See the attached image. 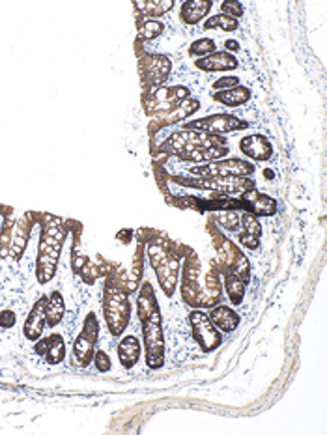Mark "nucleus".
Instances as JSON below:
<instances>
[{
	"instance_id": "nucleus-21",
	"label": "nucleus",
	"mask_w": 327,
	"mask_h": 435,
	"mask_svg": "<svg viewBox=\"0 0 327 435\" xmlns=\"http://www.w3.org/2000/svg\"><path fill=\"white\" fill-rule=\"evenodd\" d=\"M45 316H47V325L54 327L58 325L62 316H64V299L58 292L51 293V297L47 299V309H45Z\"/></svg>"
},
{
	"instance_id": "nucleus-33",
	"label": "nucleus",
	"mask_w": 327,
	"mask_h": 435,
	"mask_svg": "<svg viewBox=\"0 0 327 435\" xmlns=\"http://www.w3.org/2000/svg\"><path fill=\"white\" fill-rule=\"evenodd\" d=\"M236 86H239L238 77H223L214 84L215 90H230V88H236Z\"/></svg>"
},
{
	"instance_id": "nucleus-31",
	"label": "nucleus",
	"mask_w": 327,
	"mask_h": 435,
	"mask_svg": "<svg viewBox=\"0 0 327 435\" xmlns=\"http://www.w3.org/2000/svg\"><path fill=\"white\" fill-rule=\"evenodd\" d=\"M94 363H95V368L99 370V372H107V370H111V357H109L107 353L103 352V350L94 353Z\"/></svg>"
},
{
	"instance_id": "nucleus-10",
	"label": "nucleus",
	"mask_w": 327,
	"mask_h": 435,
	"mask_svg": "<svg viewBox=\"0 0 327 435\" xmlns=\"http://www.w3.org/2000/svg\"><path fill=\"white\" fill-rule=\"evenodd\" d=\"M170 69H173L170 58L163 54H150L143 60V75L154 88H159L167 81Z\"/></svg>"
},
{
	"instance_id": "nucleus-22",
	"label": "nucleus",
	"mask_w": 327,
	"mask_h": 435,
	"mask_svg": "<svg viewBox=\"0 0 327 435\" xmlns=\"http://www.w3.org/2000/svg\"><path fill=\"white\" fill-rule=\"evenodd\" d=\"M135 6L148 17H159L163 13L170 12L174 8V0H150V2H135Z\"/></svg>"
},
{
	"instance_id": "nucleus-20",
	"label": "nucleus",
	"mask_w": 327,
	"mask_h": 435,
	"mask_svg": "<svg viewBox=\"0 0 327 435\" xmlns=\"http://www.w3.org/2000/svg\"><path fill=\"white\" fill-rule=\"evenodd\" d=\"M198 107H200V101L198 99H193V97H187V99H184V101H180L178 105H176V108H174L173 113H168L167 116H165V124H176V122H180V120H184L187 118L189 114H195L196 110H198Z\"/></svg>"
},
{
	"instance_id": "nucleus-18",
	"label": "nucleus",
	"mask_w": 327,
	"mask_h": 435,
	"mask_svg": "<svg viewBox=\"0 0 327 435\" xmlns=\"http://www.w3.org/2000/svg\"><path fill=\"white\" fill-rule=\"evenodd\" d=\"M30 230H32V219L24 217L19 222H15V230H13V238H12V247L10 251L15 258H19L23 254V251L26 249V243H29L30 238Z\"/></svg>"
},
{
	"instance_id": "nucleus-5",
	"label": "nucleus",
	"mask_w": 327,
	"mask_h": 435,
	"mask_svg": "<svg viewBox=\"0 0 327 435\" xmlns=\"http://www.w3.org/2000/svg\"><path fill=\"white\" fill-rule=\"evenodd\" d=\"M97 334H99V323L95 320L94 314L86 316L83 331L79 333V336L73 342V353H72V363L73 366L83 368L92 361L94 357V347L97 342Z\"/></svg>"
},
{
	"instance_id": "nucleus-7",
	"label": "nucleus",
	"mask_w": 327,
	"mask_h": 435,
	"mask_svg": "<svg viewBox=\"0 0 327 435\" xmlns=\"http://www.w3.org/2000/svg\"><path fill=\"white\" fill-rule=\"evenodd\" d=\"M191 329H193V336L198 342V346L202 347L204 352H214L223 344V336H221L219 329L215 327L214 322L202 310H193L189 314Z\"/></svg>"
},
{
	"instance_id": "nucleus-34",
	"label": "nucleus",
	"mask_w": 327,
	"mask_h": 435,
	"mask_svg": "<svg viewBox=\"0 0 327 435\" xmlns=\"http://www.w3.org/2000/svg\"><path fill=\"white\" fill-rule=\"evenodd\" d=\"M225 49H226V53H228V51H238L239 43L234 42V40H228V42L225 43Z\"/></svg>"
},
{
	"instance_id": "nucleus-28",
	"label": "nucleus",
	"mask_w": 327,
	"mask_h": 435,
	"mask_svg": "<svg viewBox=\"0 0 327 435\" xmlns=\"http://www.w3.org/2000/svg\"><path fill=\"white\" fill-rule=\"evenodd\" d=\"M217 222L226 230H238L241 224V213L239 211H221L217 213Z\"/></svg>"
},
{
	"instance_id": "nucleus-24",
	"label": "nucleus",
	"mask_w": 327,
	"mask_h": 435,
	"mask_svg": "<svg viewBox=\"0 0 327 435\" xmlns=\"http://www.w3.org/2000/svg\"><path fill=\"white\" fill-rule=\"evenodd\" d=\"M204 28L209 30V28H215V30H223V32H234V30L238 28V21L232 17H226V15H214V17L206 19V23H204Z\"/></svg>"
},
{
	"instance_id": "nucleus-4",
	"label": "nucleus",
	"mask_w": 327,
	"mask_h": 435,
	"mask_svg": "<svg viewBox=\"0 0 327 435\" xmlns=\"http://www.w3.org/2000/svg\"><path fill=\"white\" fill-rule=\"evenodd\" d=\"M150 254V263L152 268L155 269L157 273V279H159V284L163 288V292L167 293L168 297L173 295L176 286H178V273H180V258L176 254H170L167 252L165 247H150L148 249Z\"/></svg>"
},
{
	"instance_id": "nucleus-8",
	"label": "nucleus",
	"mask_w": 327,
	"mask_h": 435,
	"mask_svg": "<svg viewBox=\"0 0 327 435\" xmlns=\"http://www.w3.org/2000/svg\"><path fill=\"white\" fill-rule=\"evenodd\" d=\"M247 127H249V124L245 120H239L236 116H230V114H214V116H208V118L191 122V124L185 126V129L202 131L217 137V135H225V133L241 131V129H247Z\"/></svg>"
},
{
	"instance_id": "nucleus-13",
	"label": "nucleus",
	"mask_w": 327,
	"mask_h": 435,
	"mask_svg": "<svg viewBox=\"0 0 327 435\" xmlns=\"http://www.w3.org/2000/svg\"><path fill=\"white\" fill-rule=\"evenodd\" d=\"M195 66L202 72H230V69H236L238 67V58L234 54L226 53V51H221V53H214L209 56H204V58L196 60Z\"/></svg>"
},
{
	"instance_id": "nucleus-12",
	"label": "nucleus",
	"mask_w": 327,
	"mask_h": 435,
	"mask_svg": "<svg viewBox=\"0 0 327 435\" xmlns=\"http://www.w3.org/2000/svg\"><path fill=\"white\" fill-rule=\"evenodd\" d=\"M239 149H241V154L247 155L249 159H255V161H268L273 154V146L269 144L268 138L262 137V135H249V137L241 138Z\"/></svg>"
},
{
	"instance_id": "nucleus-17",
	"label": "nucleus",
	"mask_w": 327,
	"mask_h": 435,
	"mask_svg": "<svg viewBox=\"0 0 327 435\" xmlns=\"http://www.w3.org/2000/svg\"><path fill=\"white\" fill-rule=\"evenodd\" d=\"M209 10H212V2L208 0H187L182 4L180 17L185 24H196L200 19L208 15Z\"/></svg>"
},
{
	"instance_id": "nucleus-32",
	"label": "nucleus",
	"mask_w": 327,
	"mask_h": 435,
	"mask_svg": "<svg viewBox=\"0 0 327 435\" xmlns=\"http://www.w3.org/2000/svg\"><path fill=\"white\" fill-rule=\"evenodd\" d=\"M15 322H17V316H15L13 310H4V312H0V327L2 329L13 327Z\"/></svg>"
},
{
	"instance_id": "nucleus-26",
	"label": "nucleus",
	"mask_w": 327,
	"mask_h": 435,
	"mask_svg": "<svg viewBox=\"0 0 327 435\" xmlns=\"http://www.w3.org/2000/svg\"><path fill=\"white\" fill-rule=\"evenodd\" d=\"M165 30V26H163V23H159V21H155V19H148V21H144L143 24H141V28H138V38L141 40H155L157 36H161V32Z\"/></svg>"
},
{
	"instance_id": "nucleus-25",
	"label": "nucleus",
	"mask_w": 327,
	"mask_h": 435,
	"mask_svg": "<svg viewBox=\"0 0 327 435\" xmlns=\"http://www.w3.org/2000/svg\"><path fill=\"white\" fill-rule=\"evenodd\" d=\"M250 209L255 211V215H273L277 204L273 198L266 197V195H256V198L250 204Z\"/></svg>"
},
{
	"instance_id": "nucleus-14",
	"label": "nucleus",
	"mask_w": 327,
	"mask_h": 435,
	"mask_svg": "<svg viewBox=\"0 0 327 435\" xmlns=\"http://www.w3.org/2000/svg\"><path fill=\"white\" fill-rule=\"evenodd\" d=\"M209 320L214 322L215 327L225 331V333H232V331L239 327V316L226 304H217L215 309H212Z\"/></svg>"
},
{
	"instance_id": "nucleus-35",
	"label": "nucleus",
	"mask_w": 327,
	"mask_h": 435,
	"mask_svg": "<svg viewBox=\"0 0 327 435\" xmlns=\"http://www.w3.org/2000/svg\"><path fill=\"white\" fill-rule=\"evenodd\" d=\"M264 176H266V179H273L275 178L273 170H266V172H264Z\"/></svg>"
},
{
	"instance_id": "nucleus-11",
	"label": "nucleus",
	"mask_w": 327,
	"mask_h": 435,
	"mask_svg": "<svg viewBox=\"0 0 327 435\" xmlns=\"http://www.w3.org/2000/svg\"><path fill=\"white\" fill-rule=\"evenodd\" d=\"M45 309H47V299L42 297L38 299L36 304L30 310L26 323H24V336L29 340H40L42 338L43 331H45V323H47V316H45Z\"/></svg>"
},
{
	"instance_id": "nucleus-1",
	"label": "nucleus",
	"mask_w": 327,
	"mask_h": 435,
	"mask_svg": "<svg viewBox=\"0 0 327 435\" xmlns=\"http://www.w3.org/2000/svg\"><path fill=\"white\" fill-rule=\"evenodd\" d=\"M65 230L62 228L58 219L54 217H45L43 221L42 241H40V251H38V281L40 284H45L53 279L58 263L62 243H64Z\"/></svg>"
},
{
	"instance_id": "nucleus-6",
	"label": "nucleus",
	"mask_w": 327,
	"mask_h": 435,
	"mask_svg": "<svg viewBox=\"0 0 327 435\" xmlns=\"http://www.w3.org/2000/svg\"><path fill=\"white\" fill-rule=\"evenodd\" d=\"M193 176L200 178H226V176H236V178H247L255 174V165L244 159H226V161H217L204 165V167L191 168Z\"/></svg>"
},
{
	"instance_id": "nucleus-9",
	"label": "nucleus",
	"mask_w": 327,
	"mask_h": 435,
	"mask_svg": "<svg viewBox=\"0 0 327 435\" xmlns=\"http://www.w3.org/2000/svg\"><path fill=\"white\" fill-rule=\"evenodd\" d=\"M189 187H198L202 191H215L223 195H244V192L255 191V183L247 178H236V176H226V178H200L195 181H182Z\"/></svg>"
},
{
	"instance_id": "nucleus-29",
	"label": "nucleus",
	"mask_w": 327,
	"mask_h": 435,
	"mask_svg": "<svg viewBox=\"0 0 327 435\" xmlns=\"http://www.w3.org/2000/svg\"><path fill=\"white\" fill-rule=\"evenodd\" d=\"M241 227L245 230V236H253V238H260L262 236V227L260 222L256 221L255 215L241 213Z\"/></svg>"
},
{
	"instance_id": "nucleus-3",
	"label": "nucleus",
	"mask_w": 327,
	"mask_h": 435,
	"mask_svg": "<svg viewBox=\"0 0 327 435\" xmlns=\"http://www.w3.org/2000/svg\"><path fill=\"white\" fill-rule=\"evenodd\" d=\"M103 314L105 322L113 336H120L124 333L131 318V304L127 299V293L122 292L120 288H109L103 303Z\"/></svg>"
},
{
	"instance_id": "nucleus-30",
	"label": "nucleus",
	"mask_w": 327,
	"mask_h": 435,
	"mask_svg": "<svg viewBox=\"0 0 327 435\" xmlns=\"http://www.w3.org/2000/svg\"><path fill=\"white\" fill-rule=\"evenodd\" d=\"M221 10H223V15L236 19V21H238V17L244 15V6H241L239 2H223V4H221Z\"/></svg>"
},
{
	"instance_id": "nucleus-19",
	"label": "nucleus",
	"mask_w": 327,
	"mask_h": 435,
	"mask_svg": "<svg viewBox=\"0 0 327 435\" xmlns=\"http://www.w3.org/2000/svg\"><path fill=\"white\" fill-rule=\"evenodd\" d=\"M214 99L226 105V107H239V105H244V103H247L250 99V90L245 88V86L221 90V92H215Z\"/></svg>"
},
{
	"instance_id": "nucleus-2",
	"label": "nucleus",
	"mask_w": 327,
	"mask_h": 435,
	"mask_svg": "<svg viewBox=\"0 0 327 435\" xmlns=\"http://www.w3.org/2000/svg\"><path fill=\"white\" fill-rule=\"evenodd\" d=\"M144 347H146V364L152 370L161 368L165 364V334L159 306L152 310V314L143 320Z\"/></svg>"
},
{
	"instance_id": "nucleus-16",
	"label": "nucleus",
	"mask_w": 327,
	"mask_h": 435,
	"mask_svg": "<svg viewBox=\"0 0 327 435\" xmlns=\"http://www.w3.org/2000/svg\"><path fill=\"white\" fill-rule=\"evenodd\" d=\"M138 357H141V342H138L137 336H125L118 346V361L124 368H133L135 364L138 363Z\"/></svg>"
},
{
	"instance_id": "nucleus-27",
	"label": "nucleus",
	"mask_w": 327,
	"mask_h": 435,
	"mask_svg": "<svg viewBox=\"0 0 327 435\" xmlns=\"http://www.w3.org/2000/svg\"><path fill=\"white\" fill-rule=\"evenodd\" d=\"M215 53V42L214 40H208V38H202V40H196L195 43H191L189 54L191 56H209V54Z\"/></svg>"
},
{
	"instance_id": "nucleus-23",
	"label": "nucleus",
	"mask_w": 327,
	"mask_h": 435,
	"mask_svg": "<svg viewBox=\"0 0 327 435\" xmlns=\"http://www.w3.org/2000/svg\"><path fill=\"white\" fill-rule=\"evenodd\" d=\"M226 293H228V299L232 301V304H241L245 297V281H241L236 274H230L226 277Z\"/></svg>"
},
{
	"instance_id": "nucleus-15",
	"label": "nucleus",
	"mask_w": 327,
	"mask_h": 435,
	"mask_svg": "<svg viewBox=\"0 0 327 435\" xmlns=\"http://www.w3.org/2000/svg\"><path fill=\"white\" fill-rule=\"evenodd\" d=\"M36 353H43L49 364H58L65 355L64 340L58 334H53L49 338H43L36 344Z\"/></svg>"
}]
</instances>
